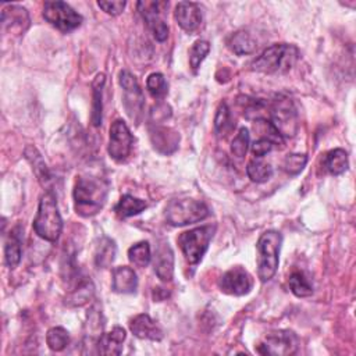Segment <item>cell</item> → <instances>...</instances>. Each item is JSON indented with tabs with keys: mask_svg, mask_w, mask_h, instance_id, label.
Wrapping results in <instances>:
<instances>
[{
	"mask_svg": "<svg viewBox=\"0 0 356 356\" xmlns=\"http://www.w3.org/2000/svg\"><path fill=\"white\" fill-rule=\"evenodd\" d=\"M107 195V181L97 177H79L72 192L76 214L82 217L97 214L103 209Z\"/></svg>",
	"mask_w": 356,
	"mask_h": 356,
	"instance_id": "cell-1",
	"label": "cell"
},
{
	"mask_svg": "<svg viewBox=\"0 0 356 356\" xmlns=\"http://www.w3.org/2000/svg\"><path fill=\"white\" fill-rule=\"evenodd\" d=\"M299 58V50L293 44L275 43L256 57L250 67L263 74H282L289 71Z\"/></svg>",
	"mask_w": 356,
	"mask_h": 356,
	"instance_id": "cell-2",
	"label": "cell"
},
{
	"mask_svg": "<svg viewBox=\"0 0 356 356\" xmlns=\"http://www.w3.org/2000/svg\"><path fill=\"white\" fill-rule=\"evenodd\" d=\"M33 229L44 241L56 242L63 229V218L58 211L56 195L47 191L40 196L38 213L33 220Z\"/></svg>",
	"mask_w": 356,
	"mask_h": 356,
	"instance_id": "cell-3",
	"label": "cell"
},
{
	"mask_svg": "<svg viewBox=\"0 0 356 356\" xmlns=\"http://www.w3.org/2000/svg\"><path fill=\"white\" fill-rule=\"evenodd\" d=\"M282 243V235L278 231H264L257 243V275L261 282H266L274 277L278 268V256Z\"/></svg>",
	"mask_w": 356,
	"mask_h": 356,
	"instance_id": "cell-4",
	"label": "cell"
},
{
	"mask_svg": "<svg viewBox=\"0 0 356 356\" xmlns=\"http://www.w3.org/2000/svg\"><path fill=\"white\" fill-rule=\"evenodd\" d=\"M209 207L206 203L185 197L171 200L164 210V217L170 225L182 227L204 220L209 216Z\"/></svg>",
	"mask_w": 356,
	"mask_h": 356,
	"instance_id": "cell-5",
	"label": "cell"
},
{
	"mask_svg": "<svg viewBox=\"0 0 356 356\" xmlns=\"http://www.w3.org/2000/svg\"><path fill=\"white\" fill-rule=\"evenodd\" d=\"M270 124L281 138H292L298 132V111L288 97H278L268 106Z\"/></svg>",
	"mask_w": 356,
	"mask_h": 356,
	"instance_id": "cell-6",
	"label": "cell"
},
{
	"mask_svg": "<svg viewBox=\"0 0 356 356\" xmlns=\"http://www.w3.org/2000/svg\"><path fill=\"white\" fill-rule=\"evenodd\" d=\"M214 231L216 225H202L185 231L178 236V245L189 264H197L202 260L214 235Z\"/></svg>",
	"mask_w": 356,
	"mask_h": 356,
	"instance_id": "cell-7",
	"label": "cell"
},
{
	"mask_svg": "<svg viewBox=\"0 0 356 356\" xmlns=\"http://www.w3.org/2000/svg\"><path fill=\"white\" fill-rule=\"evenodd\" d=\"M43 18L58 31L67 33L81 26L83 18L70 4L64 1H46L43 4Z\"/></svg>",
	"mask_w": 356,
	"mask_h": 356,
	"instance_id": "cell-8",
	"label": "cell"
},
{
	"mask_svg": "<svg viewBox=\"0 0 356 356\" xmlns=\"http://www.w3.org/2000/svg\"><path fill=\"white\" fill-rule=\"evenodd\" d=\"M299 348V338L291 330H280L270 332L259 345L257 352L271 356H288L296 353Z\"/></svg>",
	"mask_w": 356,
	"mask_h": 356,
	"instance_id": "cell-9",
	"label": "cell"
},
{
	"mask_svg": "<svg viewBox=\"0 0 356 356\" xmlns=\"http://www.w3.org/2000/svg\"><path fill=\"white\" fill-rule=\"evenodd\" d=\"M134 136L122 120H115L110 127L107 152L115 161H124L132 150Z\"/></svg>",
	"mask_w": 356,
	"mask_h": 356,
	"instance_id": "cell-10",
	"label": "cell"
},
{
	"mask_svg": "<svg viewBox=\"0 0 356 356\" xmlns=\"http://www.w3.org/2000/svg\"><path fill=\"white\" fill-rule=\"evenodd\" d=\"M168 7L167 1H139L138 10L146 21L153 36L159 42H164L168 38V25L161 18V13Z\"/></svg>",
	"mask_w": 356,
	"mask_h": 356,
	"instance_id": "cell-11",
	"label": "cell"
},
{
	"mask_svg": "<svg viewBox=\"0 0 356 356\" xmlns=\"http://www.w3.org/2000/svg\"><path fill=\"white\" fill-rule=\"evenodd\" d=\"M253 286V278L241 266H235L227 270L218 280V288L221 292L234 296H242L250 292Z\"/></svg>",
	"mask_w": 356,
	"mask_h": 356,
	"instance_id": "cell-12",
	"label": "cell"
},
{
	"mask_svg": "<svg viewBox=\"0 0 356 356\" xmlns=\"http://www.w3.org/2000/svg\"><path fill=\"white\" fill-rule=\"evenodd\" d=\"M118 81L121 88L125 92L124 104L125 108L132 120H139V115L142 114L143 108V93L140 90V86L136 81V78L127 70H122L118 75Z\"/></svg>",
	"mask_w": 356,
	"mask_h": 356,
	"instance_id": "cell-13",
	"label": "cell"
},
{
	"mask_svg": "<svg viewBox=\"0 0 356 356\" xmlns=\"http://www.w3.org/2000/svg\"><path fill=\"white\" fill-rule=\"evenodd\" d=\"M29 14L26 8L11 4L3 8L1 11V26L6 32L13 35H24V32L29 28Z\"/></svg>",
	"mask_w": 356,
	"mask_h": 356,
	"instance_id": "cell-14",
	"label": "cell"
},
{
	"mask_svg": "<svg viewBox=\"0 0 356 356\" xmlns=\"http://www.w3.org/2000/svg\"><path fill=\"white\" fill-rule=\"evenodd\" d=\"M174 18L177 24L188 33L195 32L202 24V10L197 3L193 1H179L174 11Z\"/></svg>",
	"mask_w": 356,
	"mask_h": 356,
	"instance_id": "cell-15",
	"label": "cell"
},
{
	"mask_svg": "<svg viewBox=\"0 0 356 356\" xmlns=\"http://www.w3.org/2000/svg\"><path fill=\"white\" fill-rule=\"evenodd\" d=\"M131 332L139 339H150V341H161L164 334L157 321H154L149 314L142 313L131 318L129 321Z\"/></svg>",
	"mask_w": 356,
	"mask_h": 356,
	"instance_id": "cell-16",
	"label": "cell"
},
{
	"mask_svg": "<svg viewBox=\"0 0 356 356\" xmlns=\"http://www.w3.org/2000/svg\"><path fill=\"white\" fill-rule=\"evenodd\" d=\"M153 267L156 275L164 281L168 282L172 280L174 275V253L171 246L167 242H161L154 253L153 259Z\"/></svg>",
	"mask_w": 356,
	"mask_h": 356,
	"instance_id": "cell-17",
	"label": "cell"
},
{
	"mask_svg": "<svg viewBox=\"0 0 356 356\" xmlns=\"http://www.w3.org/2000/svg\"><path fill=\"white\" fill-rule=\"evenodd\" d=\"M150 139L154 149L164 154H170L175 152L179 143L178 132L168 127L154 125L153 128H150Z\"/></svg>",
	"mask_w": 356,
	"mask_h": 356,
	"instance_id": "cell-18",
	"label": "cell"
},
{
	"mask_svg": "<svg viewBox=\"0 0 356 356\" xmlns=\"http://www.w3.org/2000/svg\"><path fill=\"white\" fill-rule=\"evenodd\" d=\"M127 334L122 327L115 325L110 332L102 334L96 342V353L99 355H120L122 352V342L125 341Z\"/></svg>",
	"mask_w": 356,
	"mask_h": 356,
	"instance_id": "cell-19",
	"label": "cell"
},
{
	"mask_svg": "<svg viewBox=\"0 0 356 356\" xmlns=\"http://www.w3.org/2000/svg\"><path fill=\"white\" fill-rule=\"evenodd\" d=\"M138 288L136 273L128 266H118L113 270L111 289L117 293H134Z\"/></svg>",
	"mask_w": 356,
	"mask_h": 356,
	"instance_id": "cell-20",
	"label": "cell"
},
{
	"mask_svg": "<svg viewBox=\"0 0 356 356\" xmlns=\"http://www.w3.org/2000/svg\"><path fill=\"white\" fill-rule=\"evenodd\" d=\"M321 165L331 175H341L348 170V153L343 149H332L327 152L321 160Z\"/></svg>",
	"mask_w": 356,
	"mask_h": 356,
	"instance_id": "cell-21",
	"label": "cell"
},
{
	"mask_svg": "<svg viewBox=\"0 0 356 356\" xmlns=\"http://www.w3.org/2000/svg\"><path fill=\"white\" fill-rule=\"evenodd\" d=\"M24 153H25L26 160L31 163L32 170H33V172H35V175H36L39 184H40L42 186H47L49 182L51 181V175H50V171H49V168H47L44 160H43L42 154L38 152L36 147H33V146H31V145L26 146V149H25Z\"/></svg>",
	"mask_w": 356,
	"mask_h": 356,
	"instance_id": "cell-22",
	"label": "cell"
},
{
	"mask_svg": "<svg viewBox=\"0 0 356 356\" xmlns=\"http://www.w3.org/2000/svg\"><path fill=\"white\" fill-rule=\"evenodd\" d=\"M106 82L104 74H97L93 83H92V114H90V121L95 127L102 125V113H103V102H102V95H103V86Z\"/></svg>",
	"mask_w": 356,
	"mask_h": 356,
	"instance_id": "cell-23",
	"label": "cell"
},
{
	"mask_svg": "<svg viewBox=\"0 0 356 356\" xmlns=\"http://www.w3.org/2000/svg\"><path fill=\"white\" fill-rule=\"evenodd\" d=\"M228 47L231 49V51H234L238 56H243V54H250L256 50L257 43L256 40L245 31H238L235 33H232L228 40H227Z\"/></svg>",
	"mask_w": 356,
	"mask_h": 356,
	"instance_id": "cell-24",
	"label": "cell"
},
{
	"mask_svg": "<svg viewBox=\"0 0 356 356\" xmlns=\"http://www.w3.org/2000/svg\"><path fill=\"white\" fill-rule=\"evenodd\" d=\"M146 202L142 199H138L132 195H124L121 196V199L118 200V203L114 207L115 214L120 218H127V217H132L139 214L140 211H143L146 209Z\"/></svg>",
	"mask_w": 356,
	"mask_h": 356,
	"instance_id": "cell-25",
	"label": "cell"
},
{
	"mask_svg": "<svg viewBox=\"0 0 356 356\" xmlns=\"http://www.w3.org/2000/svg\"><path fill=\"white\" fill-rule=\"evenodd\" d=\"M117 246L110 238H102L95 250V264L99 268H107L115 259Z\"/></svg>",
	"mask_w": 356,
	"mask_h": 356,
	"instance_id": "cell-26",
	"label": "cell"
},
{
	"mask_svg": "<svg viewBox=\"0 0 356 356\" xmlns=\"http://www.w3.org/2000/svg\"><path fill=\"white\" fill-rule=\"evenodd\" d=\"M21 238L17 234V229L10 232V236L4 246V261L10 268H15L21 261Z\"/></svg>",
	"mask_w": 356,
	"mask_h": 356,
	"instance_id": "cell-27",
	"label": "cell"
},
{
	"mask_svg": "<svg viewBox=\"0 0 356 356\" xmlns=\"http://www.w3.org/2000/svg\"><path fill=\"white\" fill-rule=\"evenodd\" d=\"M291 292L298 298H307L313 293V285L302 271H293L288 278Z\"/></svg>",
	"mask_w": 356,
	"mask_h": 356,
	"instance_id": "cell-28",
	"label": "cell"
},
{
	"mask_svg": "<svg viewBox=\"0 0 356 356\" xmlns=\"http://www.w3.org/2000/svg\"><path fill=\"white\" fill-rule=\"evenodd\" d=\"M128 259H129V261H131L134 266H136V267H139V268L146 267V266L150 263V259H152L149 242L140 241V242L132 245V246L128 249Z\"/></svg>",
	"mask_w": 356,
	"mask_h": 356,
	"instance_id": "cell-29",
	"label": "cell"
},
{
	"mask_svg": "<svg viewBox=\"0 0 356 356\" xmlns=\"http://www.w3.org/2000/svg\"><path fill=\"white\" fill-rule=\"evenodd\" d=\"M246 174L250 178V181L256 184H263L268 181L273 177V167L268 163L253 160L246 167Z\"/></svg>",
	"mask_w": 356,
	"mask_h": 356,
	"instance_id": "cell-30",
	"label": "cell"
},
{
	"mask_svg": "<svg viewBox=\"0 0 356 356\" xmlns=\"http://www.w3.org/2000/svg\"><path fill=\"white\" fill-rule=\"evenodd\" d=\"M46 343L54 352H61L70 343V334L63 327H51L46 334Z\"/></svg>",
	"mask_w": 356,
	"mask_h": 356,
	"instance_id": "cell-31",
	"label": "cell"
},
{
	"mask_svg": "<svg viewBox=\"0 0 356 356\" xmlns=\"http://www.w3.org/2000/svg\"><path fill=\"white\" fill-rule=\"evenodd\" d=\"M234 128V122L231 118V111L225 102L220 103L216 117H214V129L218 135H227Z\"/></svg>",
	"mask_w": 356,
	"mask_h": 356,
	"instance_id": "cell-32",
	"label": "cell"
},
{
	"mask_svg": "<svg viewBox=\"0 0 356 356\" xmlns=\"http://www.w3.org/2000/svg\"><path fill=\"white\" fill-rule=\"evenodd\" d=\"M93 295V286L90 281H85L82 282L75 291H72L70 293V296L67 298L65 303L70 306H81L83 303H86Z\"/></svg>",
	"mask_w": 356,
	"mask_h": 356,
	"instance_id": "cell-33",
	"label": "cell"
},
{
	"mask_svg": "<svg viewBox=\"0 0 356 356\" xmlns=\"http://www.w3.org/2000/svg\"><path fill=\"white\" fill-rule=\"evenodd\" d=\"M146 89L156 99L164 97L167 95V82L164 75L160 72L150 74L146 79Z\"/></svg>",
	"mask_w": 356,
	"mask_h": 356,
	"instance_id": "cell-34",
	"label": "cell"
},
{
	"mask_svg": "<svg viewBox=\"0 0 356 356\" xmlns=\"http://www.w3.org/2000/svg\"><path fill=\"white\" fill-rule=\"evenodd\" d=\"M210 51V43L207 40H196L189 50V64L192 70H197L202 61L206 58Z\"/></svg>",
	"mask_w": 356,
	"mask_h": 356,
	"instance_id": "cell-35",
	"label": "cell"
},
{
	"mask_svg": "<svg viewBox=\"0 0 356 356\" xmlns=\"http://www.w3.org/2000/svg\"><path fill=\"white\" fill-rule=\"evenodd\" d=\"M307 156L300 153H291L282 160V170L289 175H298L306 165Z\"/></svg>",
	"mask_w": 356,
	"mask_h": 356,
	"instance_id": "cell-36",
	"label": "cell"
},
{
	"mask_svg": "<svg viewBox=\"0 0 356 356\" xmlns=\"http://www.w3.org/2000/svg\"><path fill=\"white\" fill-rule=\"evenodd\" d=\"M249 131L246 128H241L236 136L231 142V152L236 157H243L249 147Z\"/></svg>",
	"mask_w": 356,
	"mask_h": 356,
	"instance_id": "cell-37",
	"label": "cell"
},
{
	"mask_svg": "<svg viewBox=\"0 0 356 356\" xmlns=\"http://www.w3.org/2000/svg\"><path fill=\"white\" fill-rule=\"evenodd\" d=\"M97 6L107 14L110 15H118L124 11L127 3L125 1H121V0H114V1H110V0H99L97 1Z\"/></svg>",
	"mask_w": 356,
	"mask_h": 356,
	"instance_id": "cell-38",
	"label": "cell"
},
{
	"mask_svg": "<svg viewBox=\"0 0 356 356\" xmlns=\"http://www.w3.org/2000/svg\"><path fill=\"white\" fill-rule=\"evenodd\" d=\"M274 142L268 138H260L257 140H254V143L252 145V153L256 156V157H263L264 154H267L268 152L273 150L274 147Z\"/></svg>",
	"mask_w": 356,
	"mask_h": 356,
	"instance_id": "cell-39",
	"label": "cell"
}]
</instances>
